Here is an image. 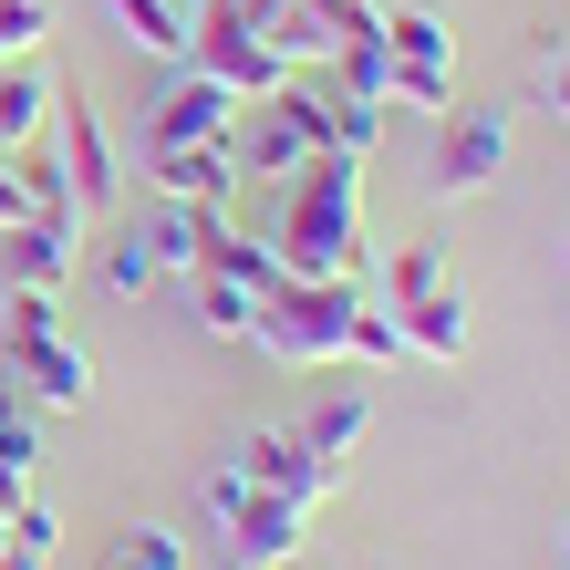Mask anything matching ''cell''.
Here are the masks:
<instances>
[{
    "instance_id": "obj_21",
    "label": "cell",
    "mask_w": 570,
    "mask_h": 570,
    "mask_svg": "<svg viewBox=\"0 0 570 570\" xmlns=\"http://www.w3.org/2000/svg\"><path fill=\"white\" fill-rule=\"evenodd\" d=\"M94 281H105L115 301H146L166 271H156V249H146V228H115V239L105 249H94Z\"/></svg>"
},
{
    "instance_id": "obj_31",
    "label": "cell",
    "mask_w": 570,
    "mask_h": 570,
    "mask_svg": "<svg viewBox=\"0 0 570 570\" xmlns=\"http://www.w3.org/2000/svg\"><path fill=\"white\" fill-rule=\"evenodd\" d=\"M291 11H301V0H239V21H249V31H259V42H271V31H281V21H291Z\"/></svg>"
},
{
    "instance_id": "obj_35",
    "label": "cell",
    "mask_w": 570,
    "mask_h": 570,
    "mask_svg": "<svg viewBox=\"0 0 570 570\" xmlns=\"http://www.w3.org/2000/svg\"><path fill=\"white\" fill-rule=\"evenodd\" d=\"M11 498H21V478H11V466H0V509H11Z\"/></svg>"
},
{
    "instance_id": "obj_26",
    "label": "cell",
    "mask_w": 570,
    "mask_h": 570,
    "mask_svg": "<svg viewBox=\"0 0 570 570\" xmlns=\"http://www.w3.org/2000/svg\"><path fill=\"white\" fill-rule=\"evenodd\" d=\"M343 363H405V332H394L384 301H363V312H353V353Z\"/></svg>"
},
{
    "instance_id": "obj_6",
    "label": "cell",
    "mask_w": 570,
    "mask_h": 570,
    "mask_svg": "<svg viewBox=\"0 0 570 570\" xmlns=\"http://www.w3.org/2000/svg\"><path fill=\"white\" fill-rule=\"evenodd\" d=\"M384 52H394L384 105H405V115H446L456 105V42H446L435 11H384Z\"/></svg>"
},
{
    "instance_id": "obj_28",
    "label": "cell",
    "mask_w": 570,
    "mask_h": 570,
    "mask_svg": "<svg viewBox=\"0 0 570 570\" xmlns=\"http://www.w3.org/2000/svg\"><path fill=\"white\" fill-rule=\"evenodd\" d=\"M52 301L62 291H11V332H52Z\"/></svg>"
},
{
    "instance_id": "obj_16",
    "label": "cell",
    "mask_w": 570,
    "mask_h": 570,
    "mask_svg": "<svg viewBox=\"0 0 570 570\" xmlns=\"http://www.w3.org/2000/svg\"><path fill=\"white\" fill-rule=\"evenodd\" d=\"M42 125H52V62L11 52V62H0V156H21Z\"/></svg>"
},
{
    "instance_id": "obj_29",
    "label": "cell",
    "mask_w": 570,
    "mask_h": 570,
    "mask_svg": "<svg viewBox=\"0 0 570 570\" xmlns=\"http://www.w3.org/2000/svg\"><path fill=\"white\" fill-rule=\"evenodd\" d=\"M239 498H249V478H239V466H208V519H228Z\"/></svg>"
},
{
    "instance_id": "obj_17",
    "label": "cell",
    "mask_w": 570,
    "mask_h": 570,
    "mask_svg": "<svg viewBox=\"0 0 570 570\" xmlns=\"http://www.w3.org/2000/svg\"><path fill=\"white\" fill-rule=\"evenodd\" d=\"M197 271H208V281H239V291H271V281H281V249H271V239H249L239 218H208V249H197Z\"/></svg>"
},
{
    "instance_id": "obj_5",
    "label": "cell",
    "mask_w": 570,
    "mask_h": 570,
    "mask_svg": "<svg viewBox=\"0 0 570 570\" xmlns=\"http://www.w3.org/2000/svg\"><path fill=\"white\" fill-rule=\"evenodd\" d=\"M52 156H62V187H73V208H115L125 197V166H115V136H105V115H94V94L83 83H52Z\"/></svg>"
},
{
    "instance_id": "obj_24",
    "label": "cell",
    "mask_w": 570,
    "mask_h": 570,
    "mask_svg": "<svg viewBox=\"0 0 570 570\" xmlns=\"http://www.w3.org/2000/svg\"><path fill=\"white\" fill-rule=\"evenodd\" d=\"M425 291H446V249H435V239H405V249L384 259V312H394V301H425Z\"/></svg>"
},
{
    "instance_id": "obj_18",
    "label": "cell",
    "mask_w": 570,
    "mask_h": 570,
    "mask_svg": "<svg viewBox=\"0 0 570 570\" xmlns=\"http://www.w3.org/2000/svg\"><path fill=\"white\" fill-rule=\"evenodd\" d=\"M105 11L146 62H187V0H105Z\"/></svg>"
},
{
    "instance_id": "obj_13",
    "label": "cell",
    "mask_w": 570,
    "mask_h": 570,
    "mask_svg": "<svg viewBox=\"0 0 570 570\" xmlns=\"http://www.w3.org/2000/svg\"><path fill=\"white\" fill-rule=\"evenodd\" d=\"M228 466H239L259 498H322V466H312V446H301V425H259Z\"/></svg>"
},
{
    "instance_id": "obj_34",
    "label": "cell",
    "mask_w": 570,
    "mask_h": 570,
    "mask_svg": "<svg viewBox=\"0 0 570 570\" xmlns=\"http://www.w3.org/2000/svg\"><path fill=\"white\" fill-rule=\"evenodd\" d=\"M0 570H42V560H31V550H0Z\"/></svg>"
},
{
    "instance_id": "obj_19",
    "label": "cell",
    "mask_w": 570,
    "mask_h": 570,
    "mask_svg": "<svg viewBox=\"0 0 570 570\" xmlns=\"http://www.w3.org/2000/svg\"><path fill=\"white\" fill-rule=\"evenodd\" d=\"M208 218H228V208H187V197H166V208L146 218L156 271H197V249H208Z\"/></svg>"
},
{
    "instance_id": "obj_2",
    "label": "cell",
    "mask_w": 570,
    "mask_h": 570,
    "mask_svg": "<svg viewBox=\"0 0 570 570\" xmlns=\"http://www.w3.org/2000/svg\"><path fill=\"white\" fill-rule=\"evenodd\" d=\"M374 301V281H271L259 291V322H249V343L291 363V374H322V363H343L353 353V312Z\"/></svg>"
},
{
    "instance_id": "obj_1",
    "label": "cell",
    "mask_w": 570,
    "mask_h": 570,
    "mask_svg": "<svg viewBox=\"0 0 570 570\" xmlns=\"http://www.w3.org/2000/svg\"><path fill=\"white\" fill-rule=\"evenodd\" d=\"M291 281H374L363 259V156H312L281 177V228H271Z\"/></svg>"
},
{
    "instance_id": "obj_3",
    "label": "cell",
    "mask_w": 570,
    "mask_h": 570,
    "mask_svg": "<svg viewBox=\"0 0 570 570\" xmlns=\"http://www.w3.org/2000/svg\"><path fill=\"white\" fill-rule=\"evenodd\" d=\"M228 156H239V177H301L312 156H332V94L312 73H291L281 94H259V105H239V125H228Z\"/></svg>"
},
{
    "instance_id": "obj_36",
    "label": "cell",
    "mask_w": 570,
    "mask_h": 570,
    "mask_svg": "<svg viewBox=\"0 0 570 570\" xmlns=\"http://www.w3.org/2000/svg\"><path fill=\"white\" fill-rule=\"evenodd\" d=\"M0 550H11V529H0Z\"/></svg>"
},
{
    "instance_id": "obj_8",
    "label": "cell",
    "mask_w": 570,
    "mask_h": 570,
    "mask_svg": "<svg viewBox=\"0 0 570 570\" xmlns=\"http://www.w3.org/2000/svg\"><path fill=\"white\" fill-rule=\"evenodd\" d=\"M498 177H509V115L446 105L435 115V197H466V187H498Z\"/></svg>"
},
{
    "instance_id": "obj_11",
    "label": "cell",
    "mask_w": 570,
    "mask_h": 570,
    "mask_svg": "<svg viewBox=\"0 0 570 570\" xmlns=\"http://www.w3.org/2000/svg\"><path fill=\"white\" fill-rule=\"evenodd\" d=\"M228 125H239V94L177 62V83H166L156 105H146V125H136V156H156V146H218Z\"/></svg>"
},
{
    "instance_id": "obj_25",
    "label": "cell",
    "mask_w": 570,
    "mask_h": 570,
    "mask_svg": "<svg viewBox=\"0 0 570 570\" xmlns=\"http://www.w3.org/2000/svg\"><path fill=\"white\" fill-rule=\"evenodd\" d=\"M384 136V105H363V94H332V156H374Z\"/></svg>"
},
{
    "instance_id": "obj_22",
    "label": "cell",
    "mask_w": 570,
    "mask_h": 570,
    "mask_svg": "<svg viewBox=\"0 0 570 570\" xmlns=\"http://www.w3.org/2000/svg\"><path fill=\"white\" fill-rule=\"evenodd\" d=\"M187 281H197V332H218V343H249L259 291H239V281H208V271H187Z\"/></svg>"
},
{
    "instance_id": "obj_12",
    "label": "cell",
    "mask_w": 570,
    "mask_h": 570,
    "mask_svg": "<svg viewBox=\"0 0 570 570\" xmlns=\"http://www.w3.org/2000/svg\"><path fill=\"white\" fill-rule=\"evenodd\" d=\"M136 177L156 197H187V208H228L239 197V156H228V136L218 146H156V156H136Z\"/></svg>"
},
{
    "instance_id": "obj_10",
    "label": "cell",
    "mask_w": 570,
    "mask_h": 570,
    "mask_svg": "<svg viewBox=\"0 0 570 570\" xmlns=\"http://www.w3.org/2000/svg\"><path fill=\"white\" fill-rule=\"evenodd\" d=\"M11 384L31 394L42 415H83L94 405V353L73 343V332H11Z\"/></svg>"
},
{
    "instance_id": "obj_32",
    "label": "cell",
    "mask_w": 570,
    "mask_h": 570,
    "mask_svg": "<svg viewBox=\"0 0 570 570\" xmlns=\"http://www.w3.org/2000/svg\"><path fill=\"white\" fill-rule=\"evenodd\" d=\"M31 218V197H21V177H11V156H0V228H21Z\"/></svg>"
},
{
    "instance_id": "obj_4",
    "label": "cell",
    "mask_w": 570,
    "mask_h": 570,
    "mask_svg": "<svg viewBox=\"0 0 570 570\" xmlns=\"http://www.w3.org/2000/svg\"><path fill=\"white\" fill-rule=\"evenodd\" d=\"M187 73H208V83L239 94V105H259V94L291 83V62L239 21V0H187Z\"/></svg>"
},
{
    "instance_id": "obj_7",
    "label": "cell",
    "mask_w": 570,
    "mask_h": 570,
    "mask_svg": "<svg viewBox=\"0 0 570 570\" xmlns=\"http://www.w3.org/2000/svg\"><path fill=\"white\" fill-rule=\"evenodd\" d=\"M312 550V498H239V509L218 519V570H291Z\"/></svg>"
},
{
    "instance_id": "obj_20",
    "label": "cell",
    "mask_w": 570,
    "mask_h": 570,
    "mask_svg": "<svg viewBox=\"0 0 570 570\" xmlns=\"http://www.w3.org/2000/svg\"><path fill=\"white\" fill-rule=\"evenodd\" d=\"M42 435H52V415L31 405L21 384H0V466H11L21 488H31V466H42Z\"/></svg>"
},
{
    "instance_id": "obj_23",
    "label": "cell",
    "mask_w": 570,
    "mask_h": 570,
    "mask_svg": "<svg viewBox=\"0 0 570 570\" xmlns=\"http://www.w3.org/2000/svg\"><path fill=\"white\" fill-rule=\"evenodd\" d=\"M94 570H187V540H177L166 519H136V529H125V540L94 560Z\"/></svg>"
},
{
    "instance_id": "obj_30",
    "label": "cell",
    "mask_w": 570,
    "mask_h": 570,
    "mask_svg": "<svg viewBox=\"0 0 570 570\" xmlns=\"http://www.w3.org/2000/svg\"><path fill=\"white\" fill-rule=\"evenodd\" d=\"M540 94H550V115L570 125V52H550V62H540Z\"/></svg>"
},
{
    "instance_id": "obj_14",
    "label": "cell",
    "mask_w": 570,
    "mask_h": 570,
    "mask_svg": "<svg viewBox=\"0 0 570 570\" xmlns=\"http://www.w3.org/2000/svg\"><path fill=\"white\" fill-rule=\"evenodd\" d=\"M394 332H405V353L425 363H466V343H478V322H466V291H425V301H394Z\"/></svg>"
},
{
    "instance_id": "obj_33",
    "label": "cell",
    "mask_w": 570,
    "mask_h": 570,
    "mask_svg": "<svg viewBox=\"0 0 570 570\" xmlns=\"http://www.w3.org/2000/svg\"><path fill=\"white\" fill-rule=\"evenodd\" d=\"M301 11H312V21H322V31H332V21H343V0H301Z\"/></svg>"
},
{
    "instance_id": "obj_27",
    "label": "cell",
    "mask_w": 570,
    "mask_h": 570,
    "mask_svg": "<svg viewBox=\"0 0 570 570\" xmlns=\"http://www.w3.org/2000/svg\"><path fill=\"white\" fill-rule=\"evenodd\" d=\"M52 42V11H42V0H0V62H11V52H42Z\"/></svg>"
},
{
    "instance_id": "obj_9",
    "label": "cell",
    "mask_w": 570,
    "mask_h": 570,
    "mask_svg": "<svg viewBox=\"0 0 570 570\" xmlns=\"http://www.w3.org/2000/svg\"><path fill=\"white\" fill-rule=\"evenodd\" d=\"M83 271V208H31L21 228H0V281L11 291H62Z\"/></svg>"
},
{
    "instance_id": "obj_15",
    "label": "cell",
    "mask_w": 570,
    "mask_h": 570,
    "mask_svg": "<svg viewBox=\"0 0 570 570\" xmlns=\"http://www.w3.org/2000/svg\"><path fill=\"white\" fill-rule=\"evenodd\" d=\"M363 425H374V394H353V384L312 405V425H301V446H312L322 488H343V466H353V446H363Z\"/></svg>"
}]
</instances>
